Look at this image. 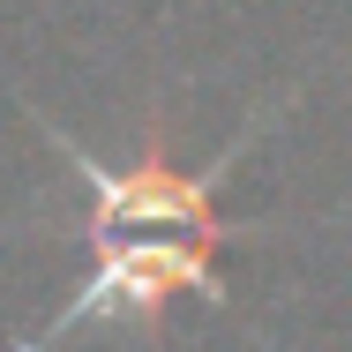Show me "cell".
I'll return each mask as SVG.
<instances>
[{"instance_id": "obj_1", "label": "cell", "mask_w": 352, "mask_h": 352, "mask_svg": "<svg viewBox=\"0 0 352 352\" xmlns=\"http://www.w3.org/2000/svg\"><path fill=\"white\" fill-rule=\"evenodd\" d=\"M263 120H270V113H255L210 165H173V157H157V150L113 165V157L82 150L75 135L45 128L53 150L68 157L75 173H82V188H90V270H82V285L68 292V307H60L38 338H23V352H53L60 338L90 330V322H113V315L150 322V315H157L165 300H180V292L225 300L217 248L240 240V232H255V225H232V217L217 210V180L248 157V142L263 135Z\"/></svg>"}]
</instances>
